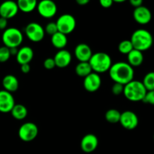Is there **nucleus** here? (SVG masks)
I'll return each mask as SVG.
<instances>
[{"label":"nucleus","mask_w":154,"mask_h":154,"mask_svg":"<svg viewBox=\"0 0 154 154\" xmlns=\"http://www.w3.org/2000/svg\"><path fill=\"white\" fill-rule=\"evenodd\" d=\"M4 46L8 48H17L22 44L23 40V33L19 29L15 27H10L4 30L2 35Z\"/></svg>","instance_id":"obj_5"},{"label":"nucleus","mask_w":154,"mask_h":154,"mask_svg":"<svg viewBox=\"0 0 154 154\" xmlns=\"http://www.w3.org/2000/svg\"><path fill=\"white\" fill-rule=\"evenodd\" d=\"M153 139H154V135H153Z\"/></svg>","instance_id":"obj_40"},{"label":"nucleus","mask_w":154,"mask_h":154,"mask_svg":"<svg viewBox=\"0 0 154 154\" xmlns=\"http://www.w3.org/2000/svg\"><path fill=\"white\" fill-rule=\"evenodd\" d=\"M128 63L133 67L140 66L144 62V55L142 52L133 49L130 53L127 54Z\"/></svg>","instance_id":"obj_21"},{"label":"nucleus","mask_w":154,"mask_h":154,"mask_svg":"<svg viewBox=\"0 0 154 154\" xmlns=\"http://www.w3.org/2000/svg\"><path fill=\"white\" fill-rule=\"evenodd\" d=\"M18 48H9V51H10V54L11 56H16L18 52Z\"/></svg>","instance_id":"obj_37"},{"label":"nucleus","mask_w":154,"mask_h":154,"mask_svg":"<svg viewBox=\"0 0 154 154\" xmlns=\"http://www.w3.org/2000/svg\"><path fill=\"white\" fill-rule=\"evenodd\" d=\"M45 33H48L51 36L57 33L58 32V29H57L56 22H49L48 23H47V25L45 26Z\"/></svg>","instance_id":"obj_29"},{"label":"nucleus","mask_w":154,"mask_h":154,"mask_svg":"<svg viewBox=\"0 0 154 154\" xmlns=\"http://www.w3.org/2000/svg\"><path fill=\"white\" fill-rule=\"evenodd\" d=\"M142 102L146 104H150V105H154V90L147 91Z\"/></svg>","instance_id":"obj_31"},{"label":"nucleus","mask_w":154,"mask_h":154,"mask_svg":"<svg viewBox=\"0 0 154 154\" xmlns=\"http://www.w3.org/2000/svg\"><path fill=\"white\" fill-rule=\"evenodd\" d=\"M113 0H100L99 1V4L101 5L102 8H109L112 6Z\"/></svg>","instance_id":"obj_33"},{"label":"nucleus","mask_w":154,"mask_h":154,"mask_svg":"<svg viewBox=\"0 0 154 154\" xmlns=\"http://www.w3.org/2000/svg\"><path fill=\"white\" fill-rule=\"evenodd\" d=\"M76 2L79 5H86L90 2V0H76Z\"/></svg>","instance_id":"obj_38"},{"label":"nucleus","mask_w":154,"mask_h":154,"mask_svg":"<svg viewBox=\"0 0 154 154\" xmlns=\"http://www.w3.org/2000/svg\"><path fill=\"white\" fill-rule=\"evenodd\" d=\"M130 42H132L134 49L143 52L151 48L153 43V38L148 30L138 29L132 33Z\"/></svg>","instance_id":"obj_2"},{"label":"nucleus","mask_w":154,"mask_h":154,"mask_svg":"<svg viewBox=\"0 0 154 154\" xmlns=\"http://www.w3.org/2000/svg\"><path fill=\"white\" fill-rule=\"evenodd\" d=\"M114 2H117V3H120V2H124L125 0H113Z\"/></svg>","instance_id":"obj_39"},{"label":"nucleus","mask_w":154,"mask_h":154,"mask_svg":"<svg viewBox=\"0 0 154 154\" xmlns=\"http://www.w3.org/2000/svg\"><path fill=\"white\" fill-rule=\"evenodd\" d=\"M80 145H81V149L84 153H93L98 147L99 140L94 134H87L82 138Z\"/></svg>","instance_id":"obj_13"},{"label":"nucleus","mask_w":154,"mask_h":154,"mask_svg":"<svg viewBox=\"0 0 154 154\" xmlns=\"http://www.w3.org/2000/svg\"><path fill=\"white\" fill-rule=\"evenodd\" d=\"M31 70L29 64H23L20 66V71L23 74H28Z\"/></svg>","instance_id":"obj_34"},{"label":"nucleus","mask_w":154,"mask_h":154,"mask_svg":"<svg viewBox=\"0 0 154 154\" xmlns=\"http://www.w3.org/2000/svg\"><path fill=\"white\" fill-rule=\"evenodd\" d=\"M75 73L81 78H85L93 72L89 62H79L75 66Z\"/></svg>","instance_id":"obj_24"},{"label":"nucleus","mask_w":154,"mask_h":154,"mask_svg":"<svg viewBox=\"0 0 154 154\" xmlns=\"http://www.w3.org/2000/svg\"><path fill=\"white\" fill-rule=\"evenodd\" d=\"M83 85L87 92H90V93L96 92L102 85V79H101L100 75L93 72L84 78Z\"/></svg>","instance_id":"obj_12"},{"label":"nucleus","mask_w":154,"mask_h":154,"mask_svg":"<svg viewBox=\"0 0 154 154\" xmlns=\"http://www.w3.org/2000/svg\"><path fill=\"white\" fill-rule=\"evenodd\" d=\"M19 11L24 13H30L37 8L38 2L36 0H18L17 2Z\"/></svg>","instance_id":"obj_22"},{"label":"nucleus","mask_w":154,"mask_h":154,"mask_svg":"<svg viewBox=\"0 0 154 154\" xmlns=\"http://www.w3.org/2000/svg\"><path fill=\"white\" fill-rule=\"evenodd\" d=\"M74 54L79 62H89L93 55V51L87 44L80 43L75 47Z\"/></svg>","instance_id":"obj_16"},{"label":"nucleus","mask_w":154,"mask_h":154,"mask_svg":"<svg viewBox=\"0 0 154 154\" xmlns=\"http://www.w3.org/2000/svg\"><path fill=\"white\" fill-rule=\"evenodd\" d=\"M51 44L54 48H56L58 50L65 49L68 44V38L67 35L63 33L57 32L54 35L51 36Z\"/></svg>","instance_id":"obj_20"},{"label":"nucleus","mask_w":154,"mask_h":154,"mask_svg":"<svg viewBox=\"0 0 154 154\" xmlns=\"http://www.w3.org/2000/svg\"><path fill=\"white\" fill-rule=\"evenodd\" d=\"M129 2H130V4L132 5L135 8H138V7H140V6L143 5V1H142V0H130V1H129Z\"/></svg>","instance_id":"obj_36"},{"label":"nucleus","mask_w":154,"mask_h":154,"mask_svg":"<svg viewBox=\"0 0 154 154\" xmlns=\"http://www.w3.org/2000/svg\"><path fill=\"white\" fill-rule=\"evenodd\" d=\"M11 114L12 117L16 120H22L26 117L27 114H28V110L23 105L15 104V105L11 111Z\"/></svg>","instance_id":"obj_23"},{"label":"nucleus","mask_w":154,"mask_h":154,"mask_svg":"<svg viewBox=\"0 0 154 154\" xmlns=\"http://www.w3.org/2000/svg\"><path fill=\"white\" fill-rule=\"evenodd\" d=\"M89 63L93 72L99 75L109 71L110 68L112 66V60L107 53L97 52L93 54L91 58L89 60Z\"/></svg>","instance_id":"obj_3"},{"label":"nucleus","mask_w":154,"mask_h":154,"mask_svg":"<svg viewBox=\"0 0 154 154\" xmlns=\"http://www.w3.org/2000/svg\"><path fill=\"white\" fill-rule=\"evenodd\" d=\"M15 105V100L12 93L6 90H0V112H11Z\"/></svg>","instance_id":"obj_14"},{"label":"nucleus","mask_w":154,"mask_h":154,"mask_svg":"<svg viewBox=\"0 0 154 154\" xmlns=\"http://www.w3.org/2000/svg\"><path fill=\"white\" fill-rule=\"evenodd\" d=\"M123 90H124V85L119 83H114L111 87V92L115 96H119L123 93Z\"/></svg>","instance_id":"obj_30"},{"label":"nucleus","mask_w":154,"mask_h":154,"mask_svg":"<svg viewBox=\"0 0 154 154\" xmlns=\"http://www.w3.org/2000/svg\"><path fill=\"white\" fill-rule=\"evenodd\" d=\"M8 20L0 17V29L5 30L7 29Z\"/></svg>","instance_id":"obj_35"},{"label":"nucleus","mask_w":154,"mask_h":154,"mask_svg":"<svg viewBox=\"0 0 154 154\" xmlns=\"http://www.w3.org/2000/svg\"><path fill=\"white\" fill-rule=\"evenodd\" d=\"M119 123L124 129L132 130L138 126L139 120L138 116L135 112L132 111H126L120 114Z\"/></svg>","instance_id":"obj_10"},{"label":"nucleus","mask_w":154,"mask_h":154,"mask_svg":"<svg viewBox=\"0 0 154 154\" xmlns=\"http://www.w3.org/2000/svg\"><path fill=\"white\" fill-rule=\"evenodd\" d=\"M142 83L147 91L154 90V72H150L146 74Z\"/></svg>","instance_id":"obj_26"},{"label":"nucleus","mask_w":154,"mask_h":154,"mask_svg":"<svg viewBox=\"0 0 154 154\" xmlns=\"http://www.w3.org/2000/svg\"><path fill=\"white\" fill-rule=\"evenodd\" d=\"M120 114H121V113L118 110L111 108L105 112V120L110 123H117L120 122Z\"/></svg>","instance_id":"obj_25"},{"label":"nucleus","mask_w":154,"mask_h":154,"mask_svg":"<svg viewBox=\"0 0 154 154\" xmlns=\"http://www.w3.org/2000/svg\"><path fill=\"white\" fill-rule=\"evenodd\" d=\"M2 86L4 90L12 93L16 92L19 88V81L17 78L13 75H7L3 78Z\"/></svg>","instance_id":"obj_19"},{"label":"nucleus","mask_w":154,"mask_h":154,"mask_svg":"<svg viewBox=\"0 0 154 154\" xmlns=\"http://www.w3.org/2000/svg\"><path fill=\"white\" fill-rule=\"evenodd\" d=\"M133 18L138 23L145 25L151 20L152 13L148 8L141 5L135 8L133 11Z\"/></svg>","instance_id":"obj_15"},{"label":"nucleus","mask_w":154,"mask_h":154,"mask_svg":"<svg viewBox=\"0 0 154 154\" xmlns=\"http://www.w3.org/2000/svg\"><path fill=\"white\" fill-rule=\"evenodd\" d=\"M38 134V128L32 122H26L20 126L18 136L24 142H30L36 138Z\"/></svg>","instance_id":"obj_7"},{"label":"nucleus","mask_w":154,"mask_h":154,"mask_svg":"<svg viewBox=\"0 0 154 154\" xmlns=\"http://www.w3.org/2000/svg\"><path fill=\"white\" fill-rule=\"evenodd\" d=\"M37 11L39 14L45 18H51L57 12V6L52 0H42L38 2Z\"/></svg>","instance_id":"obj_9"},{"label":"nucleus","mask_w":154,"mask_h":154,"mask_svg":"<svg viewBox=\"0 0 154 154\" xmlns=\"http://www.w3.org/2000/svg\"><path fill=\"white\" fill-rule=\"evenodd\" d=\"M147 92L141 81L133 80L124 86L123 94L129 101L139 102L144 99Z\"/></svg>","instance_id":"obj_4"},{"label":"nucleus","mask_w":154,"mask_h":154,"mask_svg":"<svg viewBox=\"0 0 154 154\" xmlns=\"http://www.w3.org/2000/svg\"><path fill=\"white\" fill-rule=\"evenodd\" d=\"M34 57V51L32 48L29 46H23L18 50L16 59L20 65L29 64Z\"/></svg>","instance_id":"obj_18"},{"label":"nucleus","mask_w":154,"mask_h":154,"mask_svg":"<svg viewBox=\"0 0 154 154\" xmlns=\"http://www.w3.org/2000/svg\"><path fill=\"white\" fill-rule=\"evenodd\" d=\"M58 32L66 35L70 34L75 30L77 22L75 17L70 14H63L60 15L56 21Z\"/></svg>","instance_id":"obj_6"},{"label":"nucleus","mask_w":154,"mask_h":154,"mask_svg":"<svg viewBox=\"0 0 154 154\" xmlns=\"http://www.w3.org/2000/svg\"><path fill=\"white\" fill-rule=\"evenodd\" d=\"M43 66L45 69H48V70H51V69H54L56 67V64L54 58L48 57V58L45 59L43 63Z\"/></svg>","instance_id":"obj_32"},{"label":"nucleus","mask_w":154,"mask_h":154,"mask_svg":"<svg viewBox=\"0 0 154 154\" xmlns=\"http://www.w3.org/2000/svg\"><path fill=\"white\" fill-rule=\"evenodd\" d=\"M25 34L30 41L39 42L43 40L45 35V29L41 24L36 22L29 23L25 28Z\"/></svg>","instance_id":"obj_8"},{"label":"nucleus","mask_w":154,"mask_h":154,"mask_svg":"<svg viewBox=\"0 0 154 154\" xmlns=\"http://www.w3.org/2000/svg\"><path fill=\"white\" fill-rule=\"evenodd\" d=\"M11 54L9 48L5 46L0 47V63H5L10 59Z\"/></svg>","instance_id":"obj_28"},{"label":"nucleus","mask_w":154,"mask_h":154,"mask_svg":"<svg viewBox=\"0 0 154 154\" xmlns=\"http://www.w3.org/2000/svg\"><path fill=\"white\" fill-rule=\"evenodd\" d=\"M109 76L114 83L126 85L134 80V69L128 63L117 62L114 63L109 69Z\"/></svg>","instance_id":"obj_1"},{"label":"nucleus","mask_w":154,"mask_h":154,"mask_svg":"<svg viewBox=\"0 0 154 154\" xmlns=\"http://www.w3.org/2000/svg\"><path fill=\"white\" fill-rule=\"evenodd\" d=\"M133 49V46H132L130 40H123L120 42L118 45V51L123 54L127 55Z\"/></svg>","instance_id":"obj_27"},{"label":"nucleus","mask_w":154,"mask_h":154,"mask_svg":"<svg viewBox=\"0 0 154 154\" xmlns=\"http://www.w3.org/2000/svg\"><path fill=\"white\" fill-rule=\"evenodd\" d=\"M19 11L17 2L5 1L0 5V17L5 19H11L17 14Z\"/></svg>","instance_id":"obj_11"},{"label":"nucleus","mask_w":154,"mask_h":154,"mask_svg":"<svg viewBox=\"0 0 154 154\" xmlns=\"http://www.w3.org/2000/svg\"><path fill=\"white\" fill-rule=\"evenodd\" d=\"M54 60L55 61V64L57 67L60 68V69H64V68L67 67L71 63L72 60V56L71 53L67 50H59L56 53Z\"/></svg>","instance_id":"obj_17"}]
</instances>
